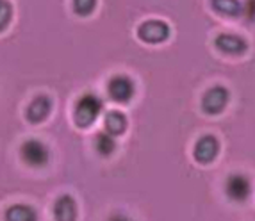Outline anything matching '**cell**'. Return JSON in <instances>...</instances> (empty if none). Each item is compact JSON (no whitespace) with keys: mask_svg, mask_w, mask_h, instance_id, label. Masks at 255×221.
I'll return each instance as SVG.
<instances>
[{"mask_svg":"<svg viewBox=\"0 0 255 221\" xmlns=\"http://www.w3.org/2000/svg\"><path fill=\"white\" fill-rule=\"evenodd\" d=\"M20 155L23 159V162L32 168H43L50 159V152L41 141L38 139H29L25 141L20 148Z\"/></svg>","mask_w":255,"mask_h":221,"instance_id":"obj_2","label":"cell"},{"mask_svg":"<svg viewBox=\"0 0 255 221\" xmlns=\"http://www.w3.org/2000/svg\"><path fill=\"white\" fill-rule=\"evenodd\" d=\"M102 107H104V102L97 95H93V93L82 95V97L79 98V102H77L75 110H73L75 123L82 128L93 125L95 119L98 118V114L102 112Z\"/></svg>","mask_w":255,"mask_h":221,"instance_id":"obj_1","label":"cell"},{"mask_svg":"<svg viewBox=\"0 0 255 221\" xmlns=\"http://www.w3.org/2000/svg\"><path fill=\"white\" fill-rule=\"evenodd\" d=\"M11 16H13V7H11V4L5 2V0H0V32L9 25Z\"/></svg>","mask_w":255,"mask_h":221,"instance_id":"obj_16","label":"cell"},{"mask_svg":"<svg viewBox=\"0 0 255 221\" xmlns=\"http://www.w3.org/2000/svg\"><path fill=\"white\" fill-rule=\"evenodd\" d=\"M107 91H109V97L115 102L127 104L130 102L134 93H136V86H134V82L127 75H116L107 84Z\"/></svg>","mask_w":255,"mask_h":221,"instance_id":"obj_4","label":"cell"},{"mask_svg":"<svg viewBox=\"0 0 255 221\" xmlns=\"http://www.w3.org/2000/svg\"><path fill=\"white\" fill-rule=\"evenodd\" d=\"M104 127H106V132L111 134V136H122L127 128V118H125L124 112L120 110H111L106 114V119H104Z\"/></svg>","mask_w":255,"mask_h":221,"instance_id":"obj_11","label":"cell"},{"mask_svg":"<svg viewBox=\"0 0 255 221\" xmlns=\"http://www.w3.org/2000/svg\"><path fill=\"white\" fill-rule=\"evenodd\" d=\"M107 221H132L128 216H125V214H120V213H116V214H113V216L109 218Z\"/></svg>","mask_w":255,"mask_h":221,"instance_id":"obj_18","label":"cell"},{"mask_svg":"<svg viewBox=\"0 0 255 221\" xmlns=\"http://www.w3.org/2000/svg\"><path fill=\"white\" fill-rule=\"evenodd\" d=\"M211 4L218 13L225 16H238L243 11V4L239 0H211Z\"/></svg>","mask_w":255,"mask_h":221,"instance_id":"obj_13","label":"cell"},{"mask_svg":"<svg viewBox=\"0 0 255 221\" xmlns=\"http://www.w3.org/2000/svg\"><path fill=\"white\" fill-rule=\"evenodd\" d=\"M5 221H38V213L30 205H11L5 211Z\"/></svg>","mask_w":255,"mask_h":221,"instance_id":"obj_12","label":"cell"},{"mask_svg":"<svg viewBox=\"0 0 255 221\" xmlns=\"http://www.w3.org/2000/svg\"><path fill=\"white\" fill-rule=\"evenodd\" d=\"M214 45L218 47V50H221L223 54L230 55H239L247 50V41L236 34H218L214 39Z\"/></svg>","mask_w":255,"mask_h":221,"instance_id":"obj_8","label":"cell"},{"mask_svg":"<svg viewBox=\"0 0 255 221\" xmlns=\"http://www.w3.org/2000/svg\"><path fill=\"white\" fill-rule=\"evenodd\" d=\"M97 7V0H73V11L81 16H88Z\"/></svg>","mask_w":255,"mask_h":221,"instance_id":"obj_15","label":"cell"},{"mask_svg":"<svg viewBox=\"0 0 255 221\" xmlns=\"http://www.w3.org/2000/svg\"><path fill=\"white\" fill-rule=\"evenodd\" d=\"M50 110H52V100L48 97H45V95H39L27 107V119H29L30 123H39V121H43V119L50 114Z\"/></svg>","mask_w":255,"mask_h":221,"instance_id":"obj_9","label":"cell"},{"mask_svg":"<svg viewBox=\"0 0 255 221\" xmlns=\"http://www.w3.org/2000/svg\"><path fill=\"white\" fill-rule=\"evenodd\" d=\"M95 146H97V152L100 153V155L107 157V155H111V153L116 150V141H115V137L111 136V134H107V132H100L97 136V139H95Z\"/></svg>","mask_w":255,"mask_h":221,"instance_id":"obj_14","label":"cell"},{"mask_svg":"<svg viewBox=\"0 0 255 221\" xmlns=\"http://www.w3.org/2000/svg\"><path fill=\"white\" fill-rule=\"evenodd\" d=\"M225 193L232 202L245 204L252 195V182L241 173H232L225 182Z\"/></svg>","mask_w":255,"mask_h":221,"instance_id":"obj_3","label":"cell"},{"mask_svg":"<svg viewBox=\"0 0 255 221\" xmlns=\"http://www.w3.org/2000/svg\"><path fill=\"white\" fill-rule=\"evenodd\" d=\"M247 18L248 20H255V0H248L247 2Z\"/></svg>","mask_w":255,"mask_h":221,"instance_id":"obj_17","label":"cell"},{"mask_svg":"<svg viewBox=\"0 0 255 221\" xmlns=\"http://www.w3.org/2000/svg\"><path fill=\"white\" fill-rule=\"evenodd\" d=\"M220 153V143L214 136H204L196 141L195 145V159L202 164H209L218 157Z\"/></svg>","mask_w":255,"mask_h":221,"instance_id":"obj_7","label":"cell"},{"mask_svg":"<svg viewBox=\"0 0 255 221\" xmlns=\"http://www.w3.org/2000/svg\"><path fill=\"white\" fill-rule=\"evenodd\" d=\"M227 104H229V90L223 86H214V88L207 90L202 98V109L211 116L220 114L227 107Z\"/></svg>","mask_w":255,"mask_h":221,"instance_id":"obj_5","label":"cell"},{"mask_svg":"<svg viewBox=\"0 0 255 221\" xmlns=\"http://www.w3.org/2000/svg\"><path fill=\"white\" fill-rule=\"evenodd\" d=\"M137 36L146 43H161L170 36V25L161 20H148L139 25Z\"/></svg>","mask_w":255,"mask_h":221,"instance_id":"obj_6","label":"cell"},{"mask_svg":"<svg viewBox=\"0 0 255 221\" xmlns=\"http://www.w3.org/2000/svg\"><path fill=\"white\" fill-rule=\"evenodd\" d=\"M55 221H75L77 220V204L70 195L59 196L54 204Z\"/></svg>","mask_w":255,"mask_h":221,"instance_id":"obj_10","label":"cell"}]
</instances>
